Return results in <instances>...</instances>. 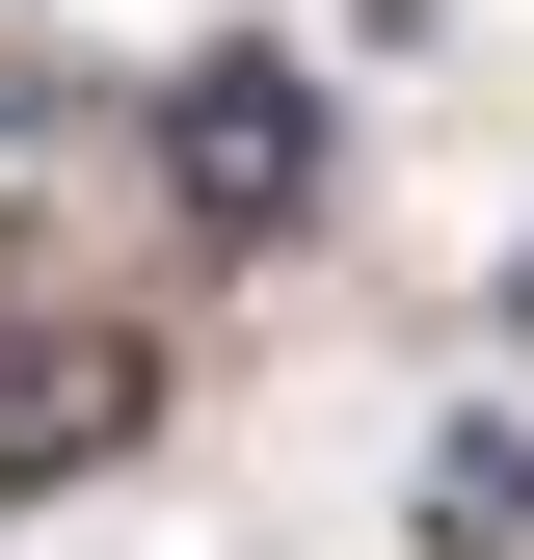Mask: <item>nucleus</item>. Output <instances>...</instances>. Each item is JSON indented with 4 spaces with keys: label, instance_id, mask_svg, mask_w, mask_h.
Segmentation results:
<instances>
[{
    "label": "nucleus",
    "instance_id": "obj_1",
    "mask_svg": "<svg viewBox=\"0 0 534 560\" xmlns=\"http://www.w3.org/2000/svg\"><path fill=\"white\" fill-rule=\"evenodd\" d=\"M161 187L214 241H294L321 214V81H294V54H187V81H161Z\"/></svg>",
    "mask_w": 534,
    "mask_h": 560
},
{
    "label": "nucleus",
    "instance_id": "obj_2",
    "mask_svg": "<svg viewBox=\"0 0 534 560\" xmlns=\"http://www.w3.org/2000/svg\"><path fill=\"white\" fill-rule=\"evenodd\" d=\"M134 400H161V347H134L107 294H0V480H107Z\"/></svg>",
    "mask_w": 534,
    "mask_h": 560
},
{
    "label": "nucleus",
    "instance_id": "obj_3",
    "mask_svg": "<svg viewBox=\"0 0 534 560\" xmlns=\"http://www.w3.org/2000/svg\"><path fill=\"white\" fill-rule=\"evenodd\" d=\"M400 508H428V560H534V428H508V400H454Z\"/></svg>",
    "mask_w": 534,
    "mask_h": 560
},
{
    "label": "nucleus",
    "instance_id": "obj_4",
    "mask_svg": "<svg viewBox=\"0 0 534 560\" xmlns=\"http://www.w3.org/2000/svg\"><path fill=\"white\" fill-rule=\"evenodd\" d=\"M27 107H54V81H27V54H0V133H27Z\"/></svg>",
    "mask_w": 534,
    "mask_h": 560
}]
</instances>
